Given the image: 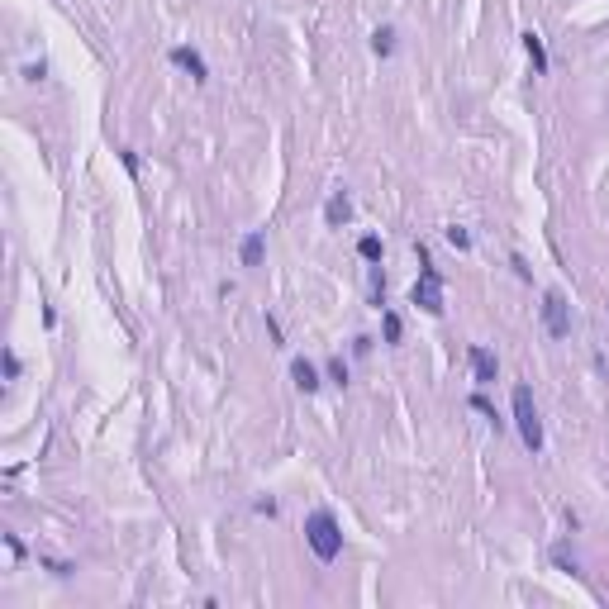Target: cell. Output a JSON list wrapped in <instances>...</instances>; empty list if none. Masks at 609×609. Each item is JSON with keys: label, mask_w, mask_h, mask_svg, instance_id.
<instances>
[{"label": "cell", "mask_w": 609, "mask_h": 609, "mask_svg": "<svg viewBox=\"0 0 609 609\" xmlns=\"http://www.w3.org/2000/svg\"><path fill=\"white\" fill-rule=\"evenodd\" d=\"M543 329H548V338H566L571 333V305H566L562 291L543 295Z\"/></svg>", "instance_id": "4"}, {"label": "cell", "mask_w": 609, "mask_h": 609, "mask_svg": "<svg viewBox=\"0 0 609 609\" xmlns=\"http://www.w3.org/2000/svg\"><path fill=\"white\" fill-rule=\"evenodd\" d=\"M371 53H376V57H391V53H396V29H391V24H381L376 33H371Z\"/></svg>", "instance_id": "11"}, {"label": "cell", "mask_w": 609, "mask_h": 609, "mask_svg": "<svg viewBox=\"0 0 609 609\" xmlns=\"http://www.w3.org/2000/svg\"><path fill=\"white\" fill-rule=\"evenodd\" d=\"M357 253H362V262H381V239H371V234H367V239L357 243Z\"/></svg>", "instance_id": "14"}, {"label": "cell", "mask_w": 609, "mask_h": 609, "mask_svg": "<svg viewBox=\"0 0 609 609\" xmlns=\"http://www.w3.org/2000/svg\"><path fill=\"white\" fill-rule=\"evenodd\" d=\"M305 543H310V552L319 562H333V557L343 552V529H338V519L329 514V509H315L310 519H305Z\"/></svg>", "instance_id": "1"}, {"label": "cell", "mask_w": 609, "mask_h": 609, "mask_svg": "<svg viewBox=\"0 0 609 609\" xmlns=\"http://www.w3.org/2000/svg\"><path fill=\"white\" fill-rule=\"evenodd\" d=\"M514 424L529 452H543V419H538V405H533L529 386H514Z\"/></svg>", "instance_id": "2"}, {"label": "cell", "mask_w": 609, "mask_h": 609, "mask_svg": "<svg viewBox=\"0 0 609 609\" xmlns=\"http://www.w3.org/2000/svg\"><path fill=\"white\" fill-rule=\"evenodd\" d=\"M443 239H448L452 248H457V253H467V248H472V234H467L462 224H452V229H448V234H443Z\"/></svg>", "instance_id": "13"}, {"label": "cell", "mask_w": 609, "mask_h": 609, "mask_svg": "<svg viewBox=\"0 0 609 609\" xmlns=\"http://www.w3.org/2000/svg\"><path fill=\"white\" fill-rule=\"evenodd\" d=\"M324 219H329V229H338V224H347V219H352V200H347V190H333V195H329Z\"/></svg>", "instance_id": "7"}, {"label": "cell", "mask_w": 609, "mask_h": 609, "mask_svg": "<svg viewBox=\"0 0 609 609\" xmlns=\"http://www.w3.org/2000/svg\"><path fill=\"white\" fill-rule=\"evenodd\" d=\"M381 329H386V343H400V333H405L396 310H381Z\"/></svg>", "instance_id": "12"}, {"label": "cell", "mask_w": 609, "mask_h": 609, "mask_svg": "<svg viewBox=\"0 0 609 609\" xmlns=\"http://www.w3.org/2000/svg\"><path fill=\"white\" fill-rule=\"evenodd\" d=\"M5 376H10V381H20V357H15V352H5Z\"/></svg>", "instance_id": "16"}, {"label": "cell", "mask_w": 609, "mask_h": 609, "mask_svg": "<svg viewBox=\"0 0 609 609\" xmlns=\"http://www.w3.org/2000/svg\"><path fill=\"white\" fill-rule=\"evenodd\" d=\"M409 300H414L419 310H428V315H443V276L428 266V253H424V248H419V281H414Z\"/></svg>", "instance_id": "3"}, {"label": "cell", "mask_w": 609, "mask_h": 609, "mask_svg": "<svg viewBox=\"0 0 609 609\" xmlns=\"http://www.w3.org/2000/svg\"><path fill=\"white\" fill-rule=\"evenodd\" d=\"M329 376H333L338 386H347V367H343V357H333V362H329Z\"/></svg>", "instance_id": "15"}, {"label": "cell", "mask_w": 609, "mask_h": 609, "mask_svg": "<svg viewBox=\"0 0 609 609\" xmlns=\"http://www.w3.org/2000/svg\"><path fill=\"white\" fill-rule=\"evenodd\" d=\"M467 357H472V376H476V386H495V357H490V352H486V347H472V352H467Z\"/></svg>", "instance_id": "6"}, {"label": "cell", "mask_w": 609, "mask_h": 609, "mask_svg": "<svg viewBox=\"0 0 609 609\" xmlns=\"http://www.w3.org/2000/svg\"><path fill=\"white\" fill-rule=\"evenodd\" d=\"M262 253H266V234H262V229H253V234L239 243V262L243 266H257V262H262Z\"/></svg>", "instance_id": "9"}, {"label": "cell", "mask_w": 609, "mask_h": 609, "mask_svg": "<svg viewBox=\"0 0 609 609\" xmlns=\"http://www.w3.org/2000/svg\"><path fill=\"white\" fill-rule=\"evenodd\" d=\"M172 67H181V72H190V81H205V77H210L205 57L195 53V48H172Z\"/></svg>", "instance_id": "5"}, {"label": "cell", "mask_w": 609, "mask_h": 609, "mask_svg": "<svg viewBox=\"0 0 609 609\" xmlns=\"http://www.w3.org/2000/svg\"><path fill=\"white\" fill-rule=\"evenodd\" d=\"M291 381H295V391H305V396H315V391H319V371H315V362H305V357H295V362H291Z\"/></svg>", "instance_id": "8"}, {"label": "cell", "mask_w": 609, "mask_h": 609, "mask_svg": "<svg viewBox=\"0 0 609 609\" xmlns=\"http://www.w3.org/2000/svg\"><path fill=\"white\" fill-rule=\"evenodd\" d=\"M552 562L562 566V571H576V557H566V552H552Z\"/></svg>", "instance_id": "17"}, {"label": "cell", "mask_w": 609, "mask_h": 609, "mask_svg": "<svg viewBox=\"0 0 609 609\" xmlns=\"http://www.w3.org/2000/svg\"><path fill=\"white\" fill-rule=\"evenodd\" d=\"M524 53H529V62H533V77H548V48H543V38L538 33H524Z\"/></svg>", "instance_id": "10"}]
</instances>
